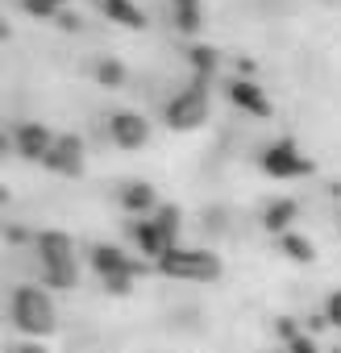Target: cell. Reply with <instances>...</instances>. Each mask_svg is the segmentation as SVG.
I'll use <instances>...</instances> for the list:
<instances>
[{
    "label": "cell",
    "mask_w": 341,
    "mask_h": 353,
    "mask_svg": "<svg viewBox=\"0 0 341 353\" xmlns=\"http://www.w3.org/2000/svg\"><path fill=\"white\" fill-rule=\"evenodd\" d=\"M229 100L242 104V108H250L254 117H266V112H271V104L262 100V92H258L250 79H233V83H229Z\"/></svg>",
    "instance_id": "cell-9"
},
{
    "label": "cell",
    "mask_w": 341,
    "mask_h": 353,
    "mask_svg": "<svg viewBox=\"0 0 341 353\" xmlns=\"http://www.w3.org/2000/svg\"><path fill=\"white\" fill-rule=\"evenodd\" d=\"M121 204L133 208V212H137V208H150V204H154V192H150L146 183H129V188L121 192Z\"/></svg>",
    "instance_id": "cell-11"
},
{
    "label": "cell",
    "mask_w": 341,
    "mask_h": 353,
    "mask_svg": "<svg viewBox=\"0 0 341 353\" xmlns=\"http://www.w3.org/2000/svg\"><path fill=\"white\" fill-rule=\"evenodd\" d=\"M283 250H287V254H295V258H312V245H308V241H300V237H283Z\"/></svg>",
    "instance_id": "cell-15"
},
{
    "label": "cell",
    "mask_w": 341,
    "mask_h": 353,
    "mask_svg": "<svg viewBox=\"0 0 341 353\" xmlns=\"http://www.w3.org/2000/svg\"><path fill=\"white\" fill-rule=\"evenodd\" d=\"M96 75H100L104 83H121V67H117V63H100V67H96Z\"/></svg>",
    "instance_id": "cell-16"
},
{
    "label": "cell",
    "mask_w": 341,
    "mask_h": 353,
    "mask_svg": "<svg viewBox=\"0 0 341 353\" xmlns=\"http://www.w3.org/2000/svg\"><path fill=\"white\" fill-rule=\"evenodd\" d=\"M104 9L113 13V17H121V21H129V26H142V17L129 9V0H104Z\"/></svg>",
    "instance_id": "cell-13"
},
{
    "label": "cell",
    "mask_w": 341,
    "mask_h": 353,
    "mask_svg": "<svg viewBox=\"0 0 341 353\" xmlns=\"http://www.w3.org/2000/svg\"><path fill=\"white\" fill-rule=\"evenodd\" d=\"M170 9H175V26H179L184 34H192V30L200 26V17H196V0H170Z\"/></svg>",
    "instance_id": "cell-10"
},
{
    "label": "cell",
    "mask_w": 341,
    "mask_h": 353,
    "mask_svg": "<svg viewBox=\"0 0 341 353\" xmlns=\"http://www.w3.org/2000/svg\"><path fill=\"white\" fill-rule=\"evenodd\" d=\"M291 216H295V204H291V200H279V204L266 208V229H287Z\"/></svg>",
    "instance_id": "cell-12"
},
{
    "label": "cell",
    "mask_w": 341,
    "mask_h": 353,
    "mask_svg": "<svg viewBox=\"0 0 341 353\" xmlns=\"http://www.w3.org/2000/svg\"><path fill=\"white\" fill-rule=\"evenodd\" d=\"M108 137H113L117 145L133 150V145L146 141V121L133 117V112H113V117H108Z\"/></svg>",
    "instance_id": "cell-6"
},
{
    "label": "cell",
    "mask_w": 341,
    "mask_h": 353,
    "mask_svg": "<svg viewBox=\"0 0 341 353\" xmlns=\"http://www.w3.org/2000/svg\"><path fill=\"white\" fill-rule=\"evenodd\" d=\"M162 270L170 274H217V262L208 254H188V250H166L162 254Z\"/></svg>",
    "instance_id": "cell-5"
},
{
    "label": "cell",
    "mask_w": 341,
    "mask_h": 353,
    "mask_svg": "<svg viewBox=\"0 0 341 353\" xmlns=\"http://www.w3.org/2000/svg\"><path fill=\"white\" fill-rule=\"evenodd\" d=\"M13 312H17V324L21 328H30V332H38V328H50V303L38 295V291H17V299H13Z\"/></svg>",
    "instance_id": "cell-3"
},
{
    "label": "cell",
    "mask_w": 341,
    "mask_h": 353,
    "mask_svg": "<svg viewBox=\"0 0 341 353\" xmlns=\"http://www.w3.org/2000/svg\"><path fill=\"white\" fill-rule=\"evenodd\" d=\"M192 63H196V75L204 79V75H213V67H217V54H213V50H200V46H196V50H192Z\"/></svg>",
    "instance_id": "cell-14"
},
{
    "label": "cell",
    "mask_w": 341,
    "mask_h": 353,
    "mask_svg": "<svg viewBox=\"0 0 341 353\" xmlns=\"http://www.w3.org/2000/svg\"><path fill=\"white\" fill-rule=\"evenodd\" d=\"M204 79L196 75L192 79V88L184 92V96H175V104L166 108V121L170 125H179V129H192V125H200V117H204Z\"/></svg>",
    "instance_id": "cell-2"
},
{
    "label": "cell",
    "mask_w": 341,
    "mask_h": 353,
    "mask_svg": "<svg viewBox=\"0 0 341 353\" xmlns=\"http://www.w3.org/2000/svg\"><path fill=\"white\" fill-rule=\"evenodd\" d=\"M50 170H63V174H75L79 170V141L75 137H63V141H55L50 145V154L42 158Z\"/></svg>",
    "instance_id": "cell-7"
},
{
    "label": "cell",
    "mask_w": 341,
    "mask_h": 353,
    "mask_svg": "<svg viewBox=\"0 0 341 353\" xmlns=\"http://www.w3.org/2000/svg\"><path fill=\"white\" fill-rule=\"evenodd\" d=\"M38 250H42V270H46V283H55V287H67V283H75V250H71V241L63 237V233H46L42 241H38Z\"/></svg>",
    "instance_id": "cell-1"
},
{
    "label": "cell",
    "mask_w": 341,
    "mask_h": 353,
    "mask_svg": "<svg viewBox=\"0 0 341 353\" xmlns=\"http://www.w3.org/2000/svg\"><path fill=\"white\" fill-rule=\"evenodd\" d=\"M262 166H266L271 174H279V179H287V174H308V170H312V162H308V158H300L291 141L271 145V150L262 154Z\"/></svg>",
    "instance_id": "cell-4"
},
{
    "label": "cell",
    "mask_w": 341,
    "mask_h": 353,
    "mask_svg": "<svg viewBox=\"0 0 341 353\" xmlns=\"http://www.w3.org/2000/svg\"><path fill=\"white\" fill-rule=\"evenodd\" d=\"M17 145H21L26 158H46L55 141H50V133L42 125H17Z\"/></svg>",
    "instance_id": "cell-8"
}]
</instances>
